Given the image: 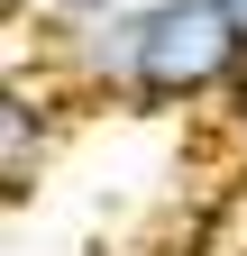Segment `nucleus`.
<instances>
[{"mask_svg": "<svg viewBox=\"0 0 247 256\" xmlns=\"http://www.w3.org/2000/svg\"><path fill=\"white\" fill-rule=\"evenodd\" d=\"M55 64L119 110H192L229 101V82L247 74V37L210 10V0H128L119 18L55 37Z\"/></svg>", "mask_w": 247, "mask_h": 256, "instance_id": "1", "label": "nucleus"}, {"mask_svg": "<svg viewBox=\"0 0 247 256\" xmlns=\"http://www.w3.org/2000/svg\"><path fill=\"white\" fill-rule=\"evenodd\" d=\"M46 156H55V92H37L18 74L10 92H0V192L28 202L37 174H46Z\"/></svg>", "mask_w": 247, "mask_h": 256, "instance_id": "2", "label": "nucleus"}, {"mask_svg": "<svg viewBox=\"0 0 247 256\" xmlns=\"http://www.w3.org/2000/svg\"><path fill=\"white\" fill-rule=\"evenodd\" d=\"M37 10H46V28H55V37H82V28H101V18H119L128 0H37Z\"/></svg>", "mask_w": 247, "mask_h": 256, "instance_id": "3", "label": "nucleus"}, {"mask_svg": "<svg viewBox=\"0 0 247 256\" xmlns=\"http://www.w3.org/2000/svg\"><path fill=\"white\" fill-rule=\"evenodd\" d=\"M210 10H220V18L238 28V37H247V0H210Z\"/></svg>", "mask_w": 247, "mask_h": 256, "instance_id": "4", "label": "nucleus"}]
</instances>
